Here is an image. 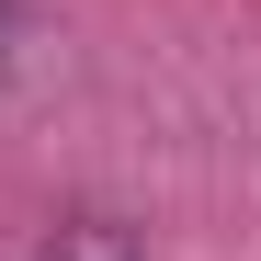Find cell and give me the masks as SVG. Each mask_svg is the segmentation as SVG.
<instances>
[{"label":"cell","instance_id":"cell-1","mask_svg":"<svg viewBox=\"0 0 261 261\" xmlns=\"http://www.w3.org/2000/svg\"><path fill=\"white\" fill-rule=\"evenodd\" d=\"M46 261H137V239H125L114 216H80V227H57V239H46Z\"/></svg>","mask_w":261,"mask_h":261}]
</instances>
